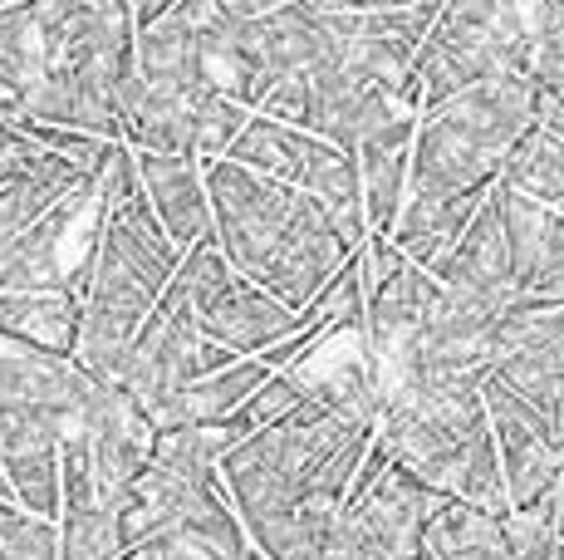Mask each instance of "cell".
<instances>
[{
    "mask_svg": "<svg viewBox=\"0 0 564 560\" xmlns=\"http://www.w3.org/2000/svg\"><path fill=\"white\" fill-rule=\"evenodd\" d=\"M206 192L226 261L295 315H305L329 280L359 256L310 192L260 177L231 158L206 168Z\"/></svg>",
    "mask_w": 564,
    "mask_h": 560,
    "instance_id": "cell-1",
    "label": "cell"
},
{
    "mask_svg": "<svg viewBox=\"0 0 564 560\" xmlns=\"http://www.w3.org/2000/svg\"><path fill=\"white\" fill-rule=\"evenodd\" d=\"M378 438L437 497L501 521L511 516V492L486 413V384H398L383 394Z\"/></svg>",
    "mask_w": 564,
    "mask_h": 560,
    "instance_id": "cell-2",
    "label": "cell"
},
{
    "mask_svg": "<svg viewBox=\"0 0 564 560\" xmlns=\"http://www.w3.org/2000/svg\"><path fill=\"white\" fill-rule=\"evenodd\" d=\"M530 69V6L516 0H457L417 55L422 118L496 79Z\"/></svg>",
    "mask_w": 564,
    "mask_h": 560,
    "instance_id": "cell-3",
    "label": "cell"
},
{
    "mask_svg": "<svg viewBox=\"0 0 564 560\" xmlns=\"http://www.w3.org/2000/svg\"><path fill=\"white\" fill-rule=\"evenodd\" d=\"M236 359H241V354L221 349V344H212L202 335L187 290L172 280V290L158 300L153 320H148V330L138 335L133 354H128V369H123V384H118V389L133 394L138 408L153 418L158 433H162V428L172 423V413H177L182 394H187L197 379L226 369V364H236Z\"/></svg>",
    "mask_w": 564,
    "mask_h": 560,
    "instance_id": "cell-4",
    "label": "cell"
},
{
    "mask_svg": "<svg viewBox=\"0 0 564 560\" xmlns=\"http://www.w3.org/2000/svg\"><path fill=\"white\" fill-rule=\"evenodd\" d=\"M177 286L187 290L202 335L221 344V349L241 354V359H260V354H270L305 325L295 310H285L275 295H265V290L236 271L216 241H202L197 251L182 256Z\"/></svg>",
    "mask_w": 564,
    "mask_h": 560,
    "instance_id": "cell-5",
    "label": "cell"
},
{
    "mask_svg": "<svg viewBox=\"0 0 564 560\" xmlns=\"http://www.w3.org/2000/svg\"><path fill=\"white\" fill-rule=\"evenodd\" d=\"M442 506L447 497H437L403 462H393L359 502L339 511L324 560H417L427 551V526L437 521Z\"/></svg>",
    "mask_w": 564,
    "mask_h": 560,
    "instance_id": "cell-6",
    "label": "cell"
},
{
    "mask_svg": "<svg viewBox=\"0 0 564 560\" xmlns=\"http://www.w3.org/2000/svg\"><path fill=\"white\" fill-rule=\"evenodd\" d=\"M64 433L84 448V462H89L99 502L118 511V506L128 502V492L138 487V477L148 472V462H153L158 423L138 408V398L128 389L99 384L79 413L64 418Z\"/></svg>",
    "mask_w": 564,
    "mask_h": 560,
    "instance_id": "cell-7",
    "label": "cell"
},
{
    "mask_svg": "<svg viewBox=\"0 0 564 560\" xmlns=\"http://www.w3.org/2000/svg\"><path fill=\"white\" fill-rule=\"evenodd\" d=\"M158 300H162L158 290H148L123 266H113L108 256H94L89 286H84V325H79L74 364L99 384H123L128 354H133L138 335L148 330V320H153Z\"/></svg>",
    "mask_w": 564,
    "mask_h": 560,
    "instance_id": "cell-8",
    "label": "cell"
},
{
    "mask_svg": "<svg viewBox=\"0 0 564 560\" xmlns=\"http://www.w3.org/2000/svg\"><path fill=\"white\" fill-rule=\"evenodd\" d=\"M496 379L525 398L564 448V310H511L501 320Z\"/></svg>",
    "mask_w": 564,
    "mask_h": 560,
    "instance_id": "cell-9",
    "label": "cell"
},
{
    "mask_svg": "<svg viewBox=\"0 0 564 560\" xmlns=\"http://www.w3.org/2000/svg\"><path fill=\"white\" fill-rule=\"evenodd\" d=\"M486 413H491V433H496V452H501L511 511L550 497L564 477V448H560V438L550 433V423L525 398H516L506 389L496 374L486 379Z\"/></svg>",
    "mask_w": 564,
    "mask_h": 560,
    "instance_id": "cell-10",
    "label": "cell"
},
{
    "mask_svg": "<svg viewBox=\"0 0 564 560\" xmlns=\"http://www.w3.org/2000/svg\"><path fill=\"white\" fill-rule=\"evenodd\" d=\"M442 290L466 295L476 305H491L501 315L516 310V256H511V231H506V212L501 197H486V207L471 217V226L447 246V251L432 261Z\"/></svg>",
    "mask_w": 564,
    "mask_h": 560,
    "instance_id": "cell-11",
    "label": "cell"
},
{
    "mask_svg": "<svg viewBox=\"0 0 564 560\" xmlns=\"http://www.w3.org/2000/svg\"><path fill=\"white\" fill-rule=\"evenodd\" d=\"M0 472L20 511L40 521L64 516V418L10 413L0 418Z\"/></svg>",
    "mask_w": 564,
    "mask_h": 560,
    "instance_id": "cell-12",
    "label": "cell"
},
{
    "mask_svg": "<svg viewBox=\"0 0 564 560\" xmlns=\"http://www.w3.org/2000/svg\"><path fill=\"white\" fill-rule=\"evenodd\" d=\"M516 256V310H564V212L496 187Z\"/></svg>",
    "mask_w": 564,
    "mask_h": 560,
    "instance_id": "cell-13",
    "label": "cell"
},
{
    "mask_svg": "<svg viewBox=\"0 0 564 560\" xmlns=\"http://www.w3.org/2000/svg\"><path fill=\"white\" fill-rule=\"evenodd\" d=\"M94 389H99V379H89L74 359L0 335V418H10V413L74 418L89 403Z\"/></svg>",
    "mask_w": 564,
    "mask_h": 560,
    "instance_id": "cell-14",
    "label": "cell"
},
{
    "mask_svg": "<svg viewBox=\"0 0 564 560\" xmlns=\"http://www.w3.org/2000/svg\"><path fill=\"white\" fill-rule=\"evenodd\" d=\"M133 158H138V182H143L172 246L187 256L202 241H216L212 192H206V168L197 158H167V153H133Z\"/></svg>",
    "mask_w": 564,
    "mask_h": 560,
    "instance_id": "cell-15",
    "label": "cell"
},
{
    "mask_svg": "<svg viewBox=\"0 0 564 560\" xmlns=\"http://www.w3.org/2000/svg\"><path fill=\"white\" fill-rule=\"evenodd\" d=\"M45 84V35L35 6H0V123H25Z\"/></svg>",
    "mask_w": 564,
    "mask_h": 560,
    "instance_id": "cell-16",
    "label": "cell"
},
{
    "mask_svg": "<svg viewBox=\"0 0 564 560\" xmlns=\"http://www.w3.org/2000/svg\"><path fill=\"white\" fill-rule=\"evenodd\" d=\"M79 325H84V300L69 295V290H25V295L0 290V335L74 359Z\"/></svg>",
    "mask_w": 564,
    "mask_h": 560,
    "instance_id": "cell-17",
    "label": "cell"
},
{
    "mask_svg": "<svg viewBox=\"0 0 564 560\" xmlns=\"http://www.w3.org/2000/svg\"><path fill=\"white\" fill-rule=\"evenodd\" d=\"M501 182L516 187L520 197L540 202V207H564V94L545 104L540 123L511 153Z\"/></svg>",
    "mask_w": 564,
    "mask_h": 560,
    "instance_id": "cell-18",
    "label": "cell"
},
{
    "mask_svg": "<svg viewBox=\"0 0 564 560\" xmlns=\"http://www.w3.org/2000/svg\"><path fill=\"white\" fill-rule=\"evenodd\" d=\"M79 182H89V172L69 168L64 158H45L30 177L10 182V187L0 192V266H6V256L15 251L20 236L35 231V226L45 222L50 212L79 187Z\"/></svg>",
    "mask_w": 564,
    "mask_h": 560,
    "instance_id": "cell-19",
    "label": "cell"
},
{
    "mask_svg": "<svg viewBox=\"0 0 564 560\" xmlns=\"http://www.w3.org/2000/svg\"><path fill=\"white\" fill-rule=\"evenodd\" d=\"M270 374L275 369H265L260 359H236V364H226V369L206 374V379H197L187 394H182V403H177V413H172L167 428H221V423H231V418L270 384Z\"/></svg>",
    "mask_w": 564,
    "mask_h": 560,
    "instance_id": "cell-20",
    "label": "cell"
},
{
    "mask_svg": "<svg viewBox=\"0 0 564 560\" xmlns=\"http://www.w3.org/2000/svg\"><path fill=\"white\" fill-rule=\"evenodd\" d=\"M427 556L432 560H516L501 516H486L462 502H447L437 511V521L427 526Z\"/></svg>",
    "mask_w": 564,
    "mask_h": 560,
    "instance_id": "cell-21",
    "label": "cell"
},
{
    "mask_svg": "<svg viewBox=\"0 0 564 560\" xmlns=\"http://www.w3.org/2000/svg\"><path fill=\"white\" fill-rule=\"evenodd\" d=\"M172 536L187 541V546H197V551H206L212 560H260V551L251 546V536H246L241 516H236V506H231V497H226L221 482L206 487L202 497L187 506V516H182V526Z\"/></svg>",
    "mask_w": 564,
    "mask_h": 560,
    "instance_id": "cell-22",
    "label": "cell"
},
{
    "mask_svg": "<svg viewBox=\"0 0 564 560\" xmlns=\"http://www.w3.org/2000/svg\"><path fill=\"white\" fill-rule=\"evenodd\" d=\"M359 168H364L368 231L393 236L398 217H403V202H408V182H412V148H398V153H359Z\"/></svg>",
    "mask_w": 564,
    "mask_h": 560,
    "instance_id": "cell-23",
    "label": "cell"
},
{
    "mask_svg": "<svg viewBox=\"0 0 564 560\" xmlns=\"http://www.w3.org/2000/svg\"><path fill=\"white\" fill-rule=\"evenodd\" d=\"M123 521L113 506H79L59 516V560H123Z\"/></svg>",
    "mask_w": 564,
    "mask_h": 560,
    "instance_id": "cell-24",
    "label": "cell"
},
{
    "mask_svg": "<svg viewBox=\"0 0 564 560\" xmlns=\"http://www.w3.org/2000/svg\"><path fill=\"white\" fill-rule=\"evenodd\" d=\"M530 84H540L545 99L564 94V0H535L530 6Z\"/></svg>",
    "mask_w": 564,
    "mask_h": 560,
    "instance_id": "cell-25",
    "label": "cell"
},
{
    "mask_svg": "<svg viewBox=\"0 0 564 560\" xmlns=\"http://www.w3.org/2000/svg\"><path fill=\"white\" fill-rule=\"evenodd\" d=\"M310 403H314V398H310L305 384H300L290 369H280V374H270V384H265V389H260V394L251 398V403L241 408V413L251 418V428H256V433H270V428H285V423H295V418L305 413Z\"/></svg>",
    "mask_w": 564,
    "mask_h": 560,
    "instance_id": "cell-26",
    "label": "cell"
},
{
    "mask_svg": "<svg viewBox=\"0 0 564 560\" xmlns=\"http://www.w3.org/2000/svg\"><path fill=\"white\" fill-rule=\"evenodd\" d=\"M0 560H59V521L25 516V521L0 541Z\"/></svg>",
    "mask_w": 564,
    "mask_h": 560,
    "instance_id": "cell-27",
    "label": "cell"
},
{
    "mask_svg": "<svg viewBox=\"0 0 564 560\" xmlns=\"http://www.w3.org/2000/svg\"><path fill=\"white\" fill-rule=\"evenodd\" d=\"M45 148H35L30 143V133L25 128H15V123H0V192L10 187V182H20V177H30L40 163H45Z\"/></svg>",
    "mask_w": 564,
    "mask_h": 560,
    "instance_id": "cell-28",
    "label": "cell"
},
{
    "mask_svg": "<svg viewBox=\"0 0 564 560\" xmlns=\"http://www.w3.org/2000/svg\"><path fill=\"white\" fill-rule=\"evenodd\" d=\"M162 551V560H212L206 551H197V546H187V541H177V536H172V541H162L158 546Z\"/></svg>",
    "mask_w": 564,
    "mask_h": 560,
    "instance_id": "cell-29",
    "label": "cell"
},
{
    "mask_svg": "<svg viewBox=\"0 0 564 560\" xmlns=\"http://www.w3.org/2000/svg\"><path fill=\"white\" fill-rule=\"evenodd\" d=\"M25 516H30V511H20V506L10 502V497H0V541H6V536L15 531V526L25 521Z\"/></svg>",
    "mask_w": 564,
    "mask_h": 560,
    "instance_id": "cell-30",
    "label": "cell"
},
{
    "mask_svg": "<svg viewBox=\"0 0 564 560\" xmlns=\"http://www.w3.org/2000/svg\"><path fill=\"white\" fill-rule=\"evenodd\" d=\"M555 492H560V531H564V477H560V487H555Z\"/></svg>",
    "mask_w": 564,
    "mask_h": 560,
    "instance_id": "cell-31",
    "label": "cell"
},
{
    "mask_svg": "<svg viewBox=\"0 0 564 560\" xmlns=\"http://www.w3.org/2000/svg\"><path fill=\"white\" fill-rule=\"evenodd\" d=\"M417 560H432V556H427V551H422V556H417Z\"/></svg>",
    "mask_w": 564,
    "mask_h": 560,
    "instance_id": "cell-32",
    "label": "cell"
},
{
    "mask_svg": "<svg viewBox=\"0 0 564 560\" xmlns=\"http://www.w3.org/2000/svg\"><path fill=\"white\" fill-rule=\"evenodd\" d=\"M560 212H564V207H560Z\"/></svg>",
    "mask_w": 564,
    "mask_h": 560,
    "instance_id": "cell-33",
    "label": "cell"
}]
</instances>
